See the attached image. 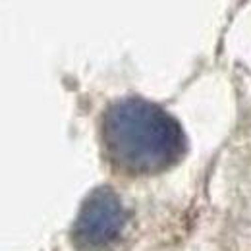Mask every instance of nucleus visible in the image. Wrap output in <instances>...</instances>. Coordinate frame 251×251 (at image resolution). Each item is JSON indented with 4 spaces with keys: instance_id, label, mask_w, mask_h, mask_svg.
I'll list each match as a JSON object with an SVG mask.
<instances>
[{
    "instance_id": "nucleus-1",
    "label": "nucleus",
    "mask_w": 251,
    "mask_h": 251,
    "mask_svg": "<svg viewBox=\"0 0 251 251\" xmlns=\"http://www.w3.org/2000/svg\"><path fill=\"white\" fill-rule=\"evenodd\" d=\"M100 135L110 162L127 174H158L186 153L180 122L162 106L139 97L112 102L102 114Z\"/></svg>"
},
{
    "instance_id": "nucleus-2",
    "label": "nucleus",
    "mask_w": 251,
    "mask_h": 251,
    "mask_svg": "<svg viewBox=\"0 0 251 251\" xmlns=\"http://www.w3.org/2000/svg\"><path fill=\"white\" fill-rule=\"evenodd\" d=\"M126 222V211L118 195L99 188L85 199L74 224V238L85 250H100L114 242Z\"/></svg>"
}]
</instances>
